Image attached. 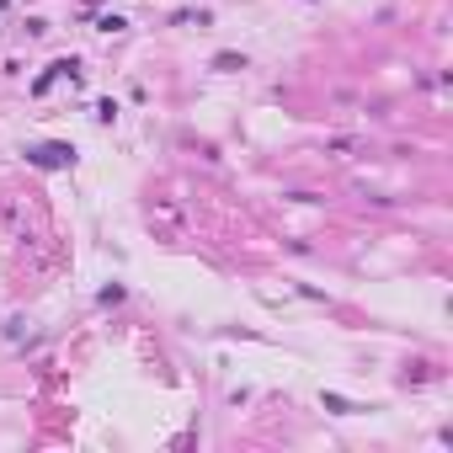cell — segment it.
Returning a JSON list of instances; mask_svg holds the SVG:
<instances>
[{
    "instance_id": "6da1fadb",
    "label": "cell",
    "mask_w": 453,
    "mask_h": 453,
    "mask_svg": "<svg viewBox=\"0 0 453 453\" xmlns=\"http://www.w3.org/2000/svg\"><path fill=\"white\" fill-rule=\"evenodd\" d=\"M32 160H38V165H64V160H70V149H64V145H48V149H38Z\"/></svg>"
}]
</instances>
